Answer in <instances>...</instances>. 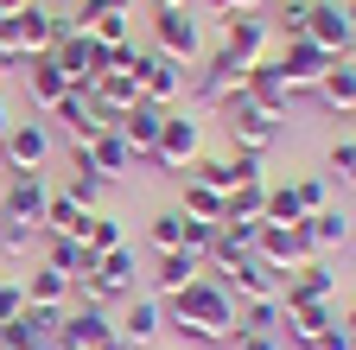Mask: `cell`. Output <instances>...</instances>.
<instances>
[{
    "mask_svg": "<svg viewBox=\"0 0 356 350\" xmlns=\"http://www.w3.org/2000/svg\"><path fill=\"white\" fill-rule=\"evenodd\" d=\"M242 90H248V64H242V58H229V51L216 45V51L204 58L197 96H204V102H222V96H242Z\"/></svg>",
    "mask_w": 356,
    "mask_h": 350,
    "instance_id": "cell-15",
    "label": "cell"
},
{
    "mask_svg": "<svg viewBox=\"0 0 356 350\" xmlns=\"http://www.w3.org/2000/svg\"><path fill=\"white\" fill-rule=\"evenodd\" d=\"M299 230H305L312 255H331V248H343V242H350V216H343L337 204H325V210H312Z\"/></svg>",
    "mask_w": 356,
    "mask_h": 350,
    "instance_id": "cell-25",
    "label": "cell"
},
{
    "mask_svg": "<svg viewBox=\"0 0 356 350\" xmlns=\"http://www.w3.org/2000/svg\"><path fill=\"white\" fill-rule=\"evenodd\" d=\"M153 299H159V293H153ZM159 312H165L172 331H185V344H210V350H222V344L242 331V299L222 287L210 268H204L191 287L165 293V299H159Z\"/></svg>",
    "mask_w": 356,
    "mask_h": 350,
    "instance_id": "cell-1",
    "label": "cell"
},
{
    "mask_svg": "<svg viewBox=\"0 0 356 350\" xmlns=\"http://www.w3.org/2000/svg\"><path fill=\"white\" fill-rule=\"evenodd\" d=\"M32 7V0H0V13H26Z\"/></svg>",
    "mask_w": 356,
    "mask_h": 350,
    "instance_id": "cell-49",
    "label": "cell"
},
{
    "mask_svg": "<svg viewBox=\"0 0 356 350\" xmlns=\"http://www.w3.org/2000/svg\"><path fill=\"white\" fill-rule=\"evenodd\" d=\"M337 325V312H331V299H299V305H286V337L305 350L312 337H325Z\"/></svg>",
    "mask_w": 356,
    "mask_h": 350,
    "instance_id": "cell-22",
    "label": "cell"
},
{
    "mask_svg": "<svg viewBox=\"0 0 356 350\" xmlns=\"http://www.w3.org/2000/svg\"><path fill=\"white\" fill-rule=\"evenodd\" d=\"M13 38H19V64L26 58H44V51L58 45V13H44L38 0H32L26 13H13Z\"/></svg>",
    "mask_w": 356,
    "mask_h": 350,
    "instance_id": "cell-17",
    "label": "cell"
},
{
    "mask_svg": "<svg viewBox=\"0 0 356 350\" xmlns=\"http://www.w3.org/2000/svg\"><path fill=\"white\" fill-rule=\"evenodd\" d=\"M204 274V255L197 248H172V255H159V268H153V293L165 299V293H178V287H191Z\"/></svg>",
    "mask_w": 356,
    "mask_h": 350,
    "instance_id": "cell-26",
    "label": "cell"
},
{
    "mask_svg": "<svg viewBox=\"0 0 356 350\" xmlns=\"http://www.w3.org/2000/svg\"><path fill=\"white\" fill-rule=\"evenodd\" d=\"M134 280H140V261H134V242H127V248H108L76 293L96 299V305H121V299H134Z\"/></svg>",
    "mask_w": 356,
    "mask_h": 350,
    "instance_id": "cell-5",
    "label": "cell"
},
{
    "mask_svg": "<svg viewBox=\"0 0 356 350\" xmlns=\"http://www.w3.org/2000/svg\"><path fill=\"white\" fill-rule=\"evenodd\" d=\"M331 293H337V274L325 268V255H312L305 268H293V274H286L280 305H299V299H331Z\"/></svg>",
    "mask_w": 356,
    "mask_h": 350,
    "instance_id": "cell-19",
    "label": "cell"
},
{
    "mask_svg": "<svg viewBox=\"0 0 356 350\" xmlns=\"http://www.w3.org/2000/svg\"><path fill=\"white\" fill-rule=\"evenodd\" d=\"M197 153H204V121H197L191 109H165V127H159V141H153V153H147L140 166L165 172V179H185Z\"/></svg>",
    "mask_w": 356,
    "mask_h": 350,
    "instance_id": "cell-2",
    "label": "cell"
},
{
    "mask_svg": "<svg viewBox=\"0 0 356 350\" xmlns=\"http://www.w3.org/2000/svg\"><path fill=\"white\" fill-rule=\"evenodd\" d=\"M337 331H343V337L356 344V305H343V319H337Z\"/></svg>",
    "mask_w": 356,
    "mask_h": 350,
    "instance_id": "cell-47",
    "label": "cell"
},
{
    "mask_svg": "<svg viewBox=\"0 0 356 350\" xmlns=\"http://www.w3.org/2000/svg\"><path fill=\"white\" fill-rule=\"evenodd\" d=\"M343 64H350V70H356V45H350V58H343Z\"/></svg>",
    "mask_w": 356,
    "mask_h": 350,
    "instance_id": "cell-54",
    "label": "cell"
},
{
    "mask_svg": "<svg viewBox=\"0 0 356 350\" xmlns=\"http://www.w3.org/2000/svg\"><path fill=\"white\" fill-rule=\"evenodd\" d=\"M153 51L172 64H197L204 58V19L191 7H159L153 13Z\"/></svg>",
    "mask_w": 356,
    "mask_h": 350,
    "instance_id": "cell-3",
    "label": "cell"
},
{
    "mask_svg": "<svg viewBox=\"0 0 356 350\" xmlns=\"http://www.w3.org/2000/svg\"><path fill=\"white\" fill-rule=\"evenodd\" d=\"M229 179H236V185H267V153H236V147H229ZM236 185H229V191H236Z\"/></svg>",
    "mask_w": 356,
    "mask_h": 350,
    "instance_id": "cell-39",
    "label": "cell"
},
{
    "mask_svg": "<svg viewBox=\"0 0 356 350\" xmlns=\"http://www.w3.org/2000/svg\"><path fill=\"white\" fill-rule=\"evenodd\" d=\"M331 172H337L343 185H356V134L350 141H331Z\"/></svg>",
    "mask_w": 356,
    "mask_h": 350,
    "instance_id": "cell-42",
    "label": "cell"
},
{
    "mask_svg": "<svg viewBox=\"0 0 356 350\" xmlns=\"http://www.w3.org/2000/svg\"><path fill=\"white\" fill-rule=\"evenodd\" d=\"M305 19H312V0H280V19H267V26H274L280 45H293V38H305Z\"/></svg>",
    "mask_w": 356,
    "mask_h": 350,
    "instance_id": "cell-37",
    "label": "cell"
},
{
    "mask_svg": "<svg viewBox=\"0 0 356 350\" xmlns=\"http://www.w3.org/2000/svg\"><path fill=\"white\" fill-rule=\"evenodd\" d=\"M229 350H280V331H236Z\"/></svg>",
    "mask_w": 356,
    "mask_h": 350,
    "instance_id": "cell-43",
    "label": "cell"
},
{
    "mask_svg": "<svg viewBox=\"0 0 356 350\" xmlns=\"http://www.w3.org/2000/svg\"><path fill=\"white\" fill-rule=\"evenodd\" d=\"M293 198H299V210H305V216L331 204V191H325V179H318V172H305V179H293Z\"/></svg>",
    "mask_w": 356,
    "mask_h": 350,
    "instance_id": "cell-41",
    "label": "cell"
},
{
    "mask_svg": "<svg viewBox=\"0 0 356 350\" xmlns=\"http://www.w3.org/2000/svg\"><path fill=\"white\" fill-rule=\"evenodd\" d=\"M229 58H242L248 70L261 64V58H280V38H274V26H267L261 13H229L222 19V38H216Z\"/></svg>",
    "mask_w": 356,
    "mask_h": 350,
    "instance_id": "cell-7",
    "label": "cell"
},
{
    "mask_svg": "<svg viewBox=\"0 0 356 350\" xmlns=\"http://www.w3.org/2000/svg\"><path fill=\"white\" fill-rule=\"evenodd\" d=\"M147 242H153L159 255H172V248H185V210H159L153 223H147Z\"/></svg>",
    "mask_w": 356,
    "mask_h": 350,
    "instance_id": "cell-35",
    "label": "cell"
},
{
    "mask_svg": "<svg viewBox=\"0 0 356 350\" xmlns=\"http://www.w3.org/2000/svg\"><path fill=\"white\" fill-rule=\"evenodd\" d=\"M254 261H261V268H274V274H280V287H286V274L312 261V242H305V230L261 223V236H254Z\"/></svg>",
    "mask_w": 356,
    "mask_h": 350,
    "instance_id": "cell-9",
    "label": "cell"
},
{
    "mask_svg": "<svg viewBox=\"0 0 356 350\" xmlns=\"http://www.w3.org/2000/svg\"><path fill=\"white\" fill-rule=\"evenodd\" d=\"M261 223H280V230H299V223H305V210H299L293 185H267V210H261Z\"/></svg>",
    "mask_w": 356,
    "mask_h": 350,
    "instance_id": "cell-33",
    "label": "cell"
},
{
    "mask_svg": "<svg viewBox=\"0 0 356 350\" xmlns=\"http://www.w3.org/2000/svg\"><path fill=\"white\" fill-rule=\"evenodd\" d=\"M185 216H197V223H222V191L204 185V179H185V204H178Z\"/></svg>",
    "mask_w": 356,
    "mask_h": 350,
    "instance_id": "cell-32",
    "label": "cell"
},
{
    "mask_svg": "<svg viewBox=\"0 0 356 350\" xmlns=\"http://www.w3.org/2000/svg\"><path fill=\"white\" fill-rule=\"evenodd\" d=\"M89 38H96V45H108V51L134 45V13H102L96 26H89Z\"/></svg>",
    "mask_w": 356,
    "mask_h": 350,
    "instance_id": "cell-36",
    "label": "cell"
},
{
    "mask_svg": "<svg viewBox=\"0 0 356 350\" xmlns=\"http://www.w3.org/2000/svg\"><path fill=\"white\" fill-rule=\"evenodd\" d=\"M286 305L280 299H242V331H280Z\"/></svg>",
    "mask_w": 356,
    "mask_h": 350,
    "instance_id": "cell-38",
    "label": "cell"
},
{
    "mask_svg": "<svg viewBox=\"0 0 356 350\" xmlns=\"http://www.w3.org/2000/svg\"><path fill=\"white\" fill-rule=\"evenodd\" d=\"M83 204L76 198H64V191H51V204H44V230H51V236H76L83 242Z\"/></svg>",
    "mask_w": 356,
    "mask_h": 350,
    "instance_id": "cell-31",
    "label": "cell"
},
{
    "mask_svg": "<svg viewBox=\"0 0 356 350\" xmlns=\"http://www.w3.org/2000/svg\"><path fill=\"white\" fill-rule=\"evenodd\" d=\"M26 305H51V312H70V305H76V280L38 261V268H26Z\"/></svg>",
    "mask_w": 356,
    "mask_h": 350,
    "instance_id": "cell-18",
    "label": "cell"
},
{
    "mask_svg": "<svg viewBox=\"0 0 356 350\" xmlns=\"http://www.w3.org/2000/svg\"><path fill=\"white\" fill-rule=\"evenodd\" d=\"M32 248H38V230H26V223H0V255L32 261Z\"/></svg>",
    "mask_w": 356,
    "mask_h": 350,
    "instance_id": "cell-40",
    "label": "cell"
},
{
    "mask_svg": "<svg viewBox=\"0 0 356 350\" xmlns=\"http://www.w3.org/2000/svg\"><path fill=\"white\" fill-rule=\"evenodd\" d=\"M108 331H115V312L76 293V305H70V312L58 319V331H51V350H89V344L108 337Z\"/></svg>",
    "mask_w": 356,
    "mask_h": 350,
    "instance_id": "cell-8",
    "label": "cell"
},
{
    "mask_svg": "<svg viewBox=\"0 0 356 350\" xmlns=\"http://www.w3.org/2000/svg\"><path fill=\"white\" fill-rule=\"evenodd\" d=\"M343 19H350V26H356V0H343Z\"/></svg>",
    "mask_w": 356,
    "mask_h": 350,
    "instance_id": "cell-51",
    "label": "cell"
},
{
    "mask_svg": "<svg viewBox=\"0 0 356 350\" xmlns=\"http://www.w3.org/2000/svg\"><path fill=\"white\" fill-rule=\"evenodd\" d=\"M44 204H51V179H44V172H7V191H0V223L44 230Z\"/></svg>",
    "mask_w": 356,
    "mask_h": 350,
    "instance_id": "cell-6",
    "label": "cell"
},
{
    "mask_svg": "<svg viewBox=\"0 0 356 350\" xmlns=\"http://www.w3.org/2000/svg\"><path fill=\"white\" fill-rule=\"evenodd\" d=\"M210 242H216V223H197V216H185V248L210 255Z\"/></svg>",
    "mask_w": 356,
    "mask_h": 350,
    "instance_id": "cell-44",
    "label": "cell"
},
{
    "mask_svg": "<svg viewBox=\"0 0 356 350\" xmlns=\"http://www.w3.org/2000/svg\"><path fill=\"white\" fill-rule=\"evenodd\" d=\"M44 159H51V127L44 121H13L7 141H0V166L7 172H44Z\"/></svg>",
    "mask_w": 356,
    "mask_h": 350,
    "instance_id": "cell-10",
    "label": "cell"
},
{
    "mask_svg": "<svg viewBox=\"0 0 356 350\" xmlns=\"http://www.w3.org/2000/svg\"><path fill=\"white\" fill-rule=\"evenodd\" d=\"M305 350H356V344H350V337H343V331H337V325H331V331H325V337H312V344H305Z\"/></svg>",
    "mask_w": 356,
    "mask_h": 350,
    "instance_id": "cell-46",
    "label": "cell"
},
{
    "mask_svg": "<svg viewBox=\"0 0 356 350\" xmlns=\"http://www.w3.org/2000/svg\"><path fill=\"white\" fill-rule=\"evenodd\" d=\"M7 70H13V58H0V83H7Z\"/></svg>",
    "mask_w": 356,
    "mask_h": 350,
    "instance_id": "cell-52",
    "label": "cell"
},
{
    "mask_svg": "<svg viewBox=\"0 0 356 350\" xmlns=\"http://www.w3.org/2000/svg\"><path fill=\"white\" fill-rule=\"evenodd\" d=\"M64 90H70V77L58 70L51 51H44V58H26V96H32V109H51Z\"/></svg>",
    "mask_w": 356,
    "mask_h": 350,
    "instance_id": "cell-24",
    "label": "cell"
},
{
    "mask_svg": "<svg viewBox=\"0 0 356 350\" xmlns=\"http://www.w3.org/2000/svg\"><path fill=\"white\" fill-rule=\"evenodd\" d=\"M115 331L127 337V350H147V344L165 331V312H159V299H153V293H134V299H127V312L115 319Z\"/></svg>",
    "mask_w": 356,
    "mask_h": 350,
    "instance_id": "cell-16",
    "label": "cell"
},
{
    "mask_svg": "<svg viewBox=\"0 0 356 350\" xmlns=\"http://www.w3.org/2000/svg\"><path fill=\"white\" fill-rule=\"evenodd\" d=\"M305 38H312L318 51H331V58H350V45H356V26L343 19V0H312Z\"/></svg>",
    "mask_w": 356,
    "mask_h": 350,
    "instance_id": "cell-11",
    "label": "cell"
},
{
    "mask_svg": "<svg viewBox=\"0 0 356 350\" xmlns=\"http://www.w3.org/2000/svg\"><path fill=\"white\" fill-rule=\"evenodd\" d=\"M318 102H325V109H337V115H356V70H350L343 58L325 70V83H318Z\"/></svg>",
    "mask_w": 356,
    "mask_h": 350,
    "instance_id": "cell-29",
    "label": "cell"
},
{
    "mask_svg": "<svg viewBox=\"0 0 356 350\" xmlns=\"http://www.w3.org/2000/svg\"><path fill=\"white\" fill-rule=\"evenodd\" d=\"M58 319H64V312H51V305H26L19 319L0 325V350H51Z\"/></svg>",
    "mask_w": 356,
    "mask_h": 350,
    "instance_id": "cell-13",
    "label": "cell"
},
{
    "mask_svg": "<svg viewBox=\"0 0 356 350\" xmlns=\"http://www.w3.org/2000/svg\"><path fill=\"white\" fill-rule=\"evenodd\" d=\"M261 115H274V121H286V109H293V90H286V77H280V58H261L254 70H248V90H242Z\"/></svg>",
    "mask_w": 356,
    "mask_h": 350,
    "instance_id": "cell-14",
    "label": "cell"
},
{
    "mask_svg": "<svg viewBox=\"0 0 356 350\" xmlns=\"http://www.w3.org/2000/svg\"><path fill=\"white\" fill-rule=\"evenodd\" d=\"M159 127H165V109H153V102H134L127 115H121V127L115 134L134 147V166H140L147 153H153V141H159Z\"/></svg>",
    "mask_w": 356,
    "mask_h": 350,
    "instance_id": "cell-20",
    "label": "cell"
},
{
    "mask_svg": "<svg viewBox=\"0 0 356 350\" xmlns=\"http://www.w3.org/2000/svg\"><path fill=\"white\" fill-rule=\"evenodd\" d=\"M0 58L19 64V38H13V13H0Z\"/></svg>",
    "mask_w": 356,
    "mask_h": 350,
    "instance_id": "cell-45",
    "label": "cell"
},
{
    "mask_svg": "<svg viewBox=\"0 0 356 350\" xmlns=\"http://www.w3.org/2000/svg\"><path fill=\"white\" fill-rule=\"evenodd\" d=\"M83 153H89V166H96L102 172V179L115 185V179H127V172H134V147L115 134V127H102V134L96 141H83Z\"/></svg>",
    "mask_w": 356,
    "mask_h": 350,
    "instance_id": "cell-21",
    "label": "cell"
},
{
    "mask_svg": "<svg viewBox=\"0 0 356 350\" xmlns=\"http://www.w3.org/2000/svg\"><path fill=\"white\" fill-rule=\"evenodd\" d=\"M102 191H108V179H102V172L89 166V153L76 147V153H70V179H64V198H76L83 210H102Z\"/></svg>",
    "mask_w": 356,
    "mask_h": 350,
    "instance_id": "cell-28",
    "label": "cell"
},
{
    "mask_svg": "<svg viewBox=\"0 0 356 350\" xmlns=\"http://www.w3.org/2000/svg\"><path fill=\"white\" fill-rule=\"evenodd\" d=\"M274 0H236V13H267Z\"/></svg>",
    "mask_w": 356,
    "mask_h": 350,
    "instance_id": "cell-48",
    "label": "cell"
},
{
    "mask_svg": "<svg viewBox=\"0 0 356 350\" xmlns=\"http://www.w3.org/2000/svg\"><path fill=\"white\" fill-rule=\"evenodd\" d=\"M261 210H267V185H236L222 198V216H236V223H261Z\"/></svg>",
    "mask_w": 356,
    "mask_h": 350,
    "instance_id": "cell-34",
    "label": "cell"
},
{
    "mask_svg": "<svg viewBox=\"0 0 356 350\" xmlns=\"http://www.w3.org/2000/svg\"><path fill=\"white\" fill-rule=\"evenodd\" d=\"M216 109H222V127H229V147H236V153H267V147L280 141V121L261 115L248 96H222Z\"/></svg>",
    "mask_w": 356,
    "mask_h": 350,
    "instance_id": "cell-4",
    "label": "cell"
},
{
    "mask_svg": "<svg viewBox=\"0 0 356 350\" xmlns=\"http://www.w3.org/2000/svg\"><path fill=\"white\" fill-rule=\"evenodd\" d=\"M159 7H191V0H159Z\"/></svg>",
    "mask_w": 356,
    "mask_h": 350,
    "instance_id": "cell-53",
    "label": "cell"
},
{
    "mask_svg": "<svg viewBox=\"0 0 356 350\" xmlns=\"http://www.w3.org/2000/svg\"><path fill=\"white\" fill-rule=\"evenodd\" d=\"M83 248H89V255H108V248H127V230L115 223L108 210H89V216H83Z\"/></svg>",
    "mask_w": 356,
    "mask_h": 350,
    "instance_id": "cell-30",
    "label": "cell"
},
{
    "mask_svg": "<svg viewBox=\"0 0 356 350\" xmlns=\"http://www.w3.org/2000/svg\"><path fill=\"white\" fill-rule=\"evenodd\" d=\"M44 115H51V121H64V127H70V141H76V147H83V141H96V134H102V121H96V115H89V96H83V90H64V96H58L51 109H44Z\"/></svg>",
    "mask_w": 356,
    "mask_h": 350,
    "instance_id": "cell-27",
    "label": "cell"
},
{
    "mask_svg": "<svg viewBox=\"0 0 356 350\" xmlns=\"http://www.w3.org/2000/svg\"><path fill=\"white\" fill-rule=\"evenodd\" d=\"M331 64H337V58L318 51L312 38H293V45H280V77H286V90H293V96H299V90H318Z\"/></svg>",
    "mask_w": 356,
    "mask_h": 350,
    "instance_id": "cell-12",
    "label": "cell"
},
{
    "mask_svg": "<svg viewBox=\"0 0 356 350\" xmlns=\"http://www.w3.org/2000/svg\"><path fill=\"white\" fill-rule=\"evenodd\" d=\"M222 287H229L236 299H280V274H274V268H261L254 255H242L236 268H229V280H222Z\"/></svg>",
    "mask_w": 356,
    "mask_h": 350,
    "instance_id": "cell-23",
    "label": "cell"
},
{
    "mask_svg": "<svg viewBox=\"0 0 356 350\" xmlns=\"http://www.w3.org/2000/svg\"><path fill=\"white\" fill-rule=\"evenodd\" d=\"M0 179H7V166H0Z\"/></svg>",
    "mask_w": 356,
    "mask_h": 350,
    "instance_id": "cell-55",
    "label": "cell"
},
{
    "mask_svg": "<svg viewBox=\"0 0 356 350\" xmlns=\"http://www.w3.org/2000/svg\"><path fill=\"white\" fill-rule=\"evenodd\" d=\"M7 127H13V115H7V102H0V141H7Z\"/></svg>",
    "mask_w": 356,
    "mask_h": 350,
    "instance_id": "cell-50",
    "label": "cell"
}]
</instances>
